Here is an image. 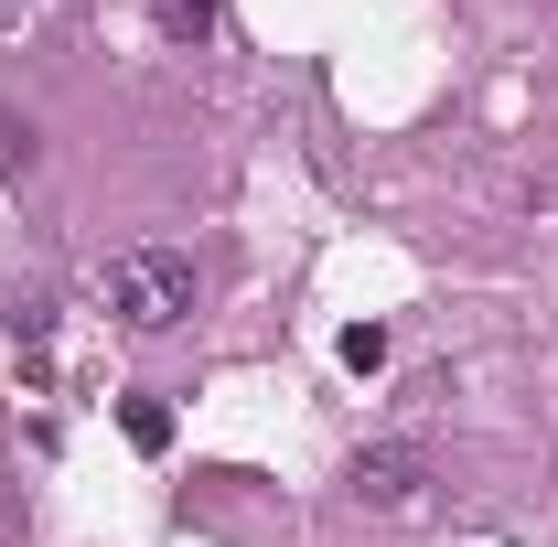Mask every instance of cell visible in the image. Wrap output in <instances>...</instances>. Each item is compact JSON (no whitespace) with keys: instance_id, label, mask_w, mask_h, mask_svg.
<instances>
[{"instance_id":"cell-1","label":"cell","mask_w":558,"mask_h":547,"mask_svg":"<svg viewBox=\"0 0 558 547\" xmlns=\"http://www.w3.org/2000/svg\"><path fill=\"white\" fill-rule=\"evenodd\" d=\"M108 312H119V333H172L194 312V258L183 247H119L108 258Z\"/></svg>"},{"instance_id":"cell-2","label":"cell","mask_w":558,"mask_h":547,"mask_svg":"<svg viewBox=\"0 0 558 547\" xmlns=\"http://www.w3.org/2000/svg\"><path fill=\"white\" fill-rule=\"evenodd\" d=\"M418 473H429V451H418V440H387V451H365V462H354V505L398 515V505H418Z\"/></svg>"},{"instance_id":"cell-3","label":"cell","mask_w":558,"mask_h":547,"mask_svg":"<svg viewBox=\"0 0 558 547\" xmlns=\"http://www.w3.org/2000/svg\"><path fill=\"white\" fill-rule=\"evenodd\" d=\"M150 33L194 54V44H215V0H150Z\"/></svg>"},{"instance_id":"cell-4","label":"cell","mask_w":558,"mask_h":547,"mask_svg":"<svg viewBox=\"0 0 558 547\" xmlns=\"http://www.w3.org/2000/svg\"><path fill=\"white\" fill-rule=\"evenodd\" d=\"M119 429H130V451H172V409H161L150 387H130V398H119Z\"/></svg>"},{"instance_id":"cell-5","label":"cell","mask_w":558,"mask_h":547,"mask_svg":"<svg viewBox=\"0 0 558 547\" xmlns=\"http://www.w3.org/2000/svg\"><path fill=\"white\" fill-rule=\"evenodd\" d=\"M344 365H354V376H376V365H387V333H376V323H354V333H344Z\"/></svg>"},{"instance_id":"cell-6","label":"cell","mask_w":558,"mask_h":547,"mask_svg":"<svg viewBox=\"0 0 558 547\" xmlns=\"http://www.w3.org/2000/svg\"><path fill=\"white\" fill-rule=\"evenodd\" d=\"M0 172H33V130L22 119H0Z\"/></svg>"},{"instance_id":"cell-7","label":"cell","mask_w":558,"mask_h":547,"mask_svg":"<svg viewBox=\"0 0 558 547\" xmlns=\"http://www.w3.org/2000/svg\"><path fill=\"white\" fill-rule=\"evenodd\" d=\"M11 22H33V0H0V33H11Z\"/></svg>"},{"instance_id":"cell-8","label":"cell","mask_w":558,"mask_h":547,"mask_svg":"<svg viewBox=\"0 0 558 547\" xmlns=\"http://www.w3.org/2000/svg\"><path fill=\"white\" fill-rule=\"evenodd\" d=\"M0 526H11V483H0Z\"/></svg>"}]
</instances>
